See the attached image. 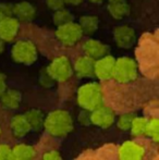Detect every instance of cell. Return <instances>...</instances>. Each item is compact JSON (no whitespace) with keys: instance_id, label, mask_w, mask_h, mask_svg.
<instances>
[{"instance_id":"obj_1","label":"cell","mask_w":159,"mask_h":160,"mask_svg":"<svg viewBox=\"0 0 159 160\" xmlns=\"http://www.w3.org/2000/svg\"><path fill=\"white\" fill-rule=\"evenodd\" d=\"M44 127L53 136H63L72 130L73 121L67 111L56 110L50 112L44 120Z\"/></svg>"},{"instance_id":"obj_2","label":"cell","mask_w":159,"mask_h":160,"mask_svg":"<svg viewBox=\"0 0 159 160\" xmlns=\"http://www.w3.org/2000/svg\"><path fill=\"white\" fill-rule=\"evenodd\" d=\"M77 100L82 108L85 110H95L102 103V88L96 83L85 84L79 89Z\"/></svg>"},{"instance_id":"obj_3","label":"cell","mask_w":159,"mask_h":160,"mask_svg":"<svg viewBox=\"0 0 159 160\" xmlns=\"http://www.w3.org/2000/svg\"><path fill=\"white\" fill-rule=\"evenodd\" d=\"M137 76V69L134 60L130 58H120L115 62L112 78L120 83H129Z\"/></svg>"},{"instance_id":"obj_4","label":"cell","mask_w":159,"mask_h":160,"mask_svg":"<svg viewBox=\"0 0 159 160\" xmlns=\"http://www.w3.org/2000/svg\"><path fill=\"white\" fill-rule=\"evenodd\" d=\"M12 57L17 62L31 64L37 59V50L31 42L21 40L13 46Z\"/></svg>"},{"instance_id":"obj_5","label":"cell","mask_w":159,"mask_h":160,"mask_svg":"<svg viewBox=\"0 0 159 160\" xmlns=\"http://www.w3.org/2000/svg\"><path fill=\"white\" fill-rule=\"evenodd\" d=\"M47 72L53 80L59 81V82H64L71 76L72 69H71V64L68 58L61 56V57L56 58L51 62V64L47 69Z\"/></svg>"},{"instance_id":"obj_6","label":"cell","mask_w":159,"mask_h":160,"mask_svg":"<svg viewBox=\"0 0 159 160\" xmlns=\"http://www.w3.org/2000/svg\"><path fill=\"white\" fill-rule=\"evenodd\" d=\"M56 35L62 44L67 45V46H71V45H74L77 42H79L83 35V32L80 25L70 22V23L60 25L56 32Z\"/></svg>"},{"instance_id":"obj_7","label":"cell","mask_w":159,"mask_h":160,"mask_svg":"<svg viewBox=\"0 0 159 160\" xmlns=\"http://www.w3.org/2000/svg\"><path fill=\"white\" fill-rule=\"evenodd\" d=\"M113 121H115V114L110 108L100 106L97 109L93 110V113L91 114V122L100 128H109L113 123Z\"/></svg>"},{"instance_id":"obj_8","label":"cell","mask_w":159,"mask_h":160,"mask_svg":"<svg viewBox=\"0 0 159 160\" xmlns=\"http://www.w3.org/2000/svg\"><path fill=\"white\" fill-rule=\"evenodd\" d=\"M116 60L111 56H104L99 58L97 62H95L94 73L102 80H107L112 76L113 68H115Z\"/></svg>"},{"instance_id":"obj_9","label":"cell","mask_w":159,"mask_h":160,"mask_svg":"<svg viewBox=\"0 0 159 160\" xmlns=\"http://www.w3.org/2000/svg\"><path fill=\"white\" fill-rule=\"evenodd\" d=\"M19 28V21L14 18L4 17L0 21V38L3 42H11L14 39Z\"/></svg>"},{"instance_id":"obj_10","label":"cell","mask_w":159,"mask_h":160,"mask_svg":"<svg viewBox=\"0 0 159 160\" xmlns=\"http://www.w3.org/2000/svg\"><path fill=\"white\" fill-rule=\"evenodd\" d=\"M115 40L121 48H130L135 42L134 30L129 26H119L115 28Z\"/></svg>"},{"instance_id":"obj_11","label":"cell","mask_w":159,"mask_h":160,"mask_svg":"<svg viewBox=\"0 0 159 160\" xmlns=\"http://www.w3.org/2000/svg\"><path fill=\"white\" fill-rule=\"evenodd\" d=\"M144 154V148L134 142H125L119 149V157L121 159H142Z\"/></svg>"},{"instance_id":"obj_12","label":"cell","mask_w":159,"mask_h":160,"mask_svg":"<svg viewBox=\"0 0 159 160\" xmlns=\"http://www.w3.org/2000/svg\"><path fill=\"white\" fill-rule=\"evenodd\" d=\"M84 51L86 56H88L92 59H99L104 57L108 52V46L102 44L97 40H87L84 44Z\"/></svg>"},{"instance_id":"obj_13","label":"cell","mask_w":159,"mask_h":160,"mask_svg":"<svg viewBox=\"0 0 159 160\" xmlns=\"http://www.w3.org/2000/svg\"><path fill=\"white\" fill-rule=\"evenodd\" d=\"M94 67H95V61H94V59L89 58L88 56L79 58L75 62V71L82 78H87V76L93 75Z\"/></svg>"},{"instance_id":"obj_14","label":"cell","mask_w":159,"mask_h":160,"mask_svg":"<svg viewBox=\"0 0 159 160\" xmlns=\"http://www.w3.org/2000/svg\"><path fill=\"white\" fill-rule=\"evenodd\" d=\"M12 12L22 21H32L35 17V9L30 2H20L12 8Z\"/></svg>"},{"instance_id":"obj_15","label":"cell","mask_w":159,"mask_h":160,"mask_svg":"<svg viewBox=\"0 0 159 160\" xmlns=\"http://www.w3.org/2000/svg\"><path fill=\"white\" fill-rule=\"evenodd\" d=\"M1 97V103L8 109H17L21 102V93L17 89H9L4 91L0 95Z\"/></svg>"},{"instance_id":"obj_16","label":"cell","mask_w":159,"mask_h":160,"mask_svg":"<svg viewBox=\"0 0 159 160\" xmlns=\"http://www.w3.org/2000/svg\"><path fill=\"white\" fill-rule=\"evenodd\" d=\"M11 128L17 137H23L30 132L31 127L24 116H15L11 121Z\"/></svg>"},{"instance_id":"obj_17","label":"cell","mask_w":159,"mask_h":160,"mask_svg":"<svg viewBox=\"0 0 159 160\" xmlns=\"http://www.w3.org/2000/svg\"><path fill=\"white\" fill-rule=\"evenodd\" d=\"M108 10L115 19H121V18L129 14L130 7L123 0H117V1H110L108 6Z\"/></svg>"},{"instance_id":"obj_18","label":"cell","mask_w":159,"mask_h":160,"mask_svg":"<svg viewBox=\"0 0 159 160\" xmlns=\"http://www.w3.org/2000/svg\"><path fill=\"white\" fill-rule=\"evenodd\" d=\"M24 117H25L26 121L30 124L31 128H33V130H40L42 125H44V114L39 110L32 109L26 112L24 114Z\"/></svg>"},{"instance_id":"obj_19","label":"cell","mask_w":159,"mask_h":160,"mask_svg":"<svg viewBox=\"0 0 159 160\" xmlns=\"http://www.w3.org/2000/svg\"><path fill=\"white\" fill-rule=\"evenodd\" d=\"M80 26L82 28V32L85 34H93L96 32L98 28V19L96 17L86 15L80 19Z\"/></svg>"},{"instance_id":"obj_20","label":"cell","mask_w":159,"mask_h":160,"mask_svg":"<svg viewBox=\"0 0 159 160\" xmlns=\"http://www.w3.org/2000/svg\"><path fill=\"white\" fill-rule=\"evenodd\" d=\"M34 148L27 145H17L12 149V159H31L34 157Z\"/></svg>"},{"instance_id":"obj_21","label":"cell","mask_w":159,"mask_h":160,"mask_svg":"<svg viewBox=\"0 0 159 160\" xmlns=\"http://www.w3.org/2000/svg\"><path fill=\"white\" fill-rule=\"evenodd\" d=\"M72 21H73V15L68 10H63L62 8L56 10L55 14H53V22L59 26L67 23H70Z\"/></svg>"},{"instance_id":"obj_22","label":"cell","mask_w":159,"mask_h":160,"mask_svg":"<svg viewBox=\"0 0 159 160\" xmlns=\"http://www.w3.org/2000/svg\"><path fill=\"white\" fill-rule=\"evenodd\" d=\"M147 120L145 118H134L131 124V130L134 135H142L145 133Z\"/></svg>"},{"instance_id":"obj_23","label":"cell","mask_w":159,"mask_h":160,"mask_svg":"<svg viewBox=\"0 0 159 160\" xmlns=\"http://www.w3.org/2000/svg\"><path fill=\"white\" fill-rule=\"evenodd\" d=\"M158 133H159V123L157 119H152L151 121H147L146 128H145V134L151 136L155 141H158Z\"/></svg>"},{"instance_id":"obj_24","label":"cell","mask_w":159,"mask_h":160,"mask_svg":"<svg viewBox=\"0 0 159 160\" xmlns=\"http://www.w3.org/2000/svg\"><path fill=\"white\" fill-rule=\"evenodd\" d=\"M135 118V116H133V114H123V116H121L119 118V120H118V128H120V130H129L130 128H131V124H132V121H133V119Z\"/></svg>"},{"instance_id":"obj_25","label":"cell","mask_w":159,"mask_h":160,"mask_svg":"<svg viewBox=\"0 0 159 160\" xmlns=\"http://www.w3.org/2000/svg\"><path fill=\"white\" fill-rule=\"evenodd\" d=\"M0 159H12V149L7 145H0Z\"/></svg>"},{"instance_id":"obj_26","label":"cell","mask_w":159,"mask_h":160,"mask_svg":"<svg viewBox=\"0 0 159 160\" xmlns=\"http://www.w3.org/2000/svg\"><path fill=\"white\" fill-rule=\"evenodd\" d=\"M64 3H66L64 0H47V4H48L49 8H51L52 10L61 9Z\"/></svg>"},{"instance_id":"obj_27","label":"cell","mask_w":159,"mask_h":160,"mask_svg":"<svg viewBox=\"0 0 159 160\" xmlns=\"http://www.w3.org/2000/svg\"><path fill=\"white\" fill-rule=\"evenodd\" d=\"M12 12V8L8 6V4H1L0 6V21L3 19L4 17H8Z\"/></svg>"},{"instance_id":"obj_28","label":"cell","mask_w":159,"mask_h":160,"mask_svg":"<svg viewBox=\"0 0 159 160\" xmlns=\"http://www.w3.org/2000/svg\"><path fill=\"white\" fill-rule=\"evenodd\" d=\"M42 158L47 159V160H55V159H61V156H60L58 152L51 150V152H48L47 154H45Z\"/></svg>"},{"instance_id":"obj_29","label":"cell","mask_w":159,"mask_h":160,"mask_svg":"<svg viewBox=\"0 0 159 160\" xmlns=\"http://www.w3.org/2000/svg\"><path fill=\"white\" fill-rule=\"evenodd\" d=\"M80 122L83 123V124H88L89 122H91V114L87 113V112H82V113L80 114V118H79Z\"/></svg>"},{"instance_id":"obj_30","label":"cell","mask_w":159,"mask_h":160,"mask_svg":"<svg viewBox=\"0 0 159 160\" xmlns=\"http://www.w3.org/2000/svg\"><path fill=\"white\" fill-rule=\"evenodd\" d=\"M6 91V78L0 73V95Z\"/></svg>"},{"instance_id":"obj_31","label":"cell","mask_w":159,"mask_h":160,"mask_svg":"<svg viewBox=\"0 0 159 160\" xmlns=\"http://www.w3.org/2000/svg\"><path fill=\"white\" fill-rule=\"evenodd\" d=\"M64 1H66L67 3H69V4H73V6H77V4H80L81 2L83 1V0H64Z\"/></svg>"},{"instance_id":"obj_32","label":"cell","mask_w":159,"mask_h":160,"mask_svg":"<svg viewBox=\"0 0 159 160\" xmlns=\"http://www.w3.org/2000/svg\"><path fill=\"white\" fill-rule=\"evenodd\" d=\"M3 49H4V42H3V40L0 38V53L3 51Z\"/></svg>"},{"instance_id":"obj_33","label":"cell","mask_w":159,"mask_h":160,"mask_svg":"<svg viewBox=\"0 0 159 160\" xmlns=\"http://www.w3.org/2000/svg\"><path fill=\"white\" fill-rule=\"evenodd\" d=\"M92 2H94V3H100V2L102 1V0H91Z\"/></svg>"},{"instance_id":"obj_34","label":"cell","mask_w":159,"mask_h":160,"mask_svg":"<svg viewBox=\"0 0 159 160\" xmlns=\"http://www.w3.org/2000/svg\"><path fill=\"white\" fill-rule=\"evenodd\" d=\"M110 1H117V0H110Z\"/></svg>"}]
</instances>
